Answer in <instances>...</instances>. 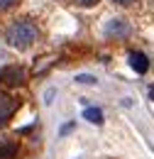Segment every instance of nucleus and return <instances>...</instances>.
I'll list each match as a JSON object with an SVG mask.
<instances>
[{
    "label": "nucleus",
    "instance_id": "f257e3e1",
    "mask_svg": "<svg viewBox=\"0 0 154 159\" xmlns=\"http://www.w3.org/2000/svg\"><path fill=\"white\" fill-rule=\"evenodd\" d=\"M39 37V30L37 25L32 20H15L10 27H7V32H5V39L10 47H15V49H27V47H32Z\"/></svg>",
    "mask_w": 154,
    "mask_h": 159
},
{
    "label": "nucleus",
    "instance_id": "f03ea898",
    "mask_svg": "<svg viewBox=\"0 0 154 159\" xmlns=\"http://www.w3.org/2000/svg\"><path fill=\"white\" fill-rule=\"evenodd\" d=\"M25 81H27V71L17 64H10V66L0 69V83L2 86H22Z\"/></svg>",
    "mask_w": 154,
    "mask_h": 159
},
{
    "label": "nucleus",
    "instance_id": "7ed1b4c3",
    "mask_svg": "<svg viewBox=\"0 0 154 159\" xmlns=\"http://www.w3.org/2000/svg\"><path fill=\"white\" fill-rule=\"evenodd\" d=\"M130 32H132V27L122 20V17H115V20H110L108 25H105V34H108V37H115V39L130 37Z\"/></svg>",
    "mask_w": 154,
    "mask_h": 159
},
{
    "label": "nucleus",
    "instance_id": "20e7f679",
    "mask_svg": "<svg viewBox=\"0 0 154 159\" xmlns=\"http://www.w3.org/2000/svg\"><path fill=\"white\" fill-rule=\"evenodd\" d=\"M17 105H20V100H17V98L0 93V125H2V122H7V120L12 118V113L17 110Z\"/></svg>",
    "mask_w": 154,
    "mask_h": 159
},
{
    "label": "nucleus",
    "instance_id": "39448f33",
    "mask_svg": "<svg viewBox=\"0 0 154 159\" xmlns=\"http://www.w3.org/2000/svg\"><path fill=\"white\" fill-rule=\"evenodd\" d=\"M130 66L135 69L137 74H147V69H149V59H147L142 52H135V54L130 57Z\"/></svg>",
    "mask_w": 154,
    "mask_h": 159
},
{
    "label": "nucleus",
    "instance_id": "423d86ee",
    "mask_svg": "<svg viewBox=\"0 0 154 159\" xmlns=\"http://www.w3.org/2000/svg\"><path fill=\"white\" fill-rule=\"evenodd\" d=\"M83 118L88 120V122L100 125V122H103V110H98V108H86V110H83Z\"/></svg>",
    "mask_w": 154,
    "mask_h": 159
},
{
    "label": "nucleus",
    "instance_id": "0eeeda50",
    "mask_svg": "<svg viewBox=\"0 0 154 159\" xmlns=\"http://www.w3.org/2000/svg\"><path fill=\"white\" fill-rule=\"evenodd\" d=\"M17 154V147L15 144H5V147H0V159H12Z\"/></svg>",
    "mask_w": 154,
    "mask_h": 159
},
{
    "label": "nucleus",
    "instance_id": "6e6552de",
    "mask_svg": "<svg viewBox=\"0 0 154 159\" xmlns=\"http://www.w3.org/2000/svg\"><path fill=\"white\" fill-rule=\"evenodd\" d=\"M15 5H17V0H0V10H10Z\"/></svg>",
    "mask_w": 154,
    "mask_h": 159
},
{
    "label": "nucleus",
    "instance_id": "1a4fd4ad",
    "mask_svg": "<svg viewBox=\"0 0 154 159\" xmlns=\"http://www.w3.org/2000/svg\"><path fill=\"white\" fill-rule=\"evenodd\" d=\"M78 83H96V79L93 76H88V74H81V76H76Z\"/></svg>",
    "mask_w": 154,
    "mask_h": 159
},
{
    "label": "nucleus",
    "instance_id": "9d476101",
    "mask_svg": "<svg viewBox=\"0 0 154 159\" xmlns=\"http://www.w3.org/2000/svg\"><path fill=\"white\" fill-rule=\"evenodd\" d=\"M83 7H93V5H98V0H78Z\"/></svg>",
    "mask_w": 154,
    "mask_h": 159
},
{
    "label": "nucleus",
    "instance_id": "9b49d317",
    "mask_svg": "<svg viewBox=\"0 0 154 159\" xmlns=\"http://www.w3.org/2000/svg\"><path fill=\"white\" fill-rule=\"evenodd\" d=\"M117 5H132V2H135V0H115Z\"/></svg>",
    "mask_w": 154,
    "mask_h": 159
}]
</instances>
